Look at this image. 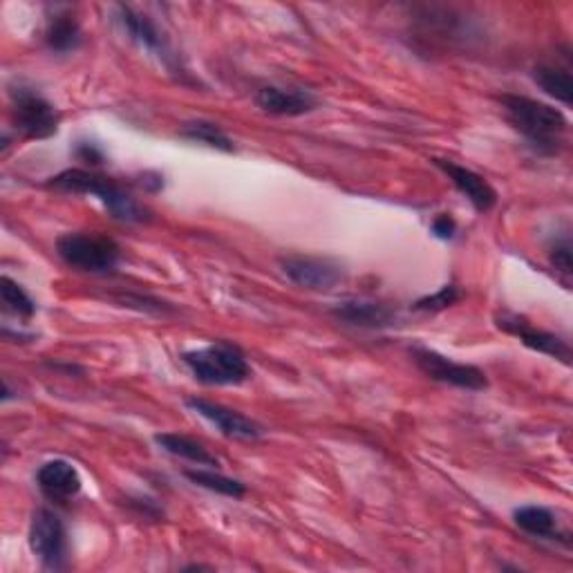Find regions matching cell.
<instances>
[{
    "label": "cell",
    "instance_id": "9a60e30c",
    "mask_svg": "<svg viewBox=\"0 0 573 573\" xmlns=\"http://www.w3.org/2000/svg\"><path fill=\"white\" fill-rule=\"evenodd\" d=\"M256 103L267 112L276 117H300L311 112L318 106V99L300 88H278L267 86L261 88L256 95Z\"/></svg>",
    "mask_w": 573,
    "mask_h": 573
},
{
    "label": "cell",
    "instance_id": "5b68a950",
    "mask_svg": "<svg viewBox=\"0 0 573 573\" xmlns=\"http://www.w3.org/2000/svg\"><path fill=\"white\" fill-rule=\"evenodd\" d=\"M30 549L45 569H66L68 529L52 508H36L30 525Z\"/></svg>",
    "mask_w": 573,
    "mask_h": 573
},
{
    "label": "cell",
    "instance_id": "2e32d148",
    "mask_svg": "<svg viewBox=\"0 0 573 573\" xmlns=\"http://www.w3.org/2000/svg\"><path fill=\"white\" fill-rule=\"evenodd\" d=\"M514 522L527 536L560 542L564 547L571 544V533L560 527L555 514L549 511V508H544V506H522V508H518V511L514 514Z\"/></svg>",
    "mask_w": 573,
    "mask_h": 573
},
{
    "label": "cell",
    "instance_id": "484cf974",
    "mask_svg": "<svg viewBox=\"0 0 573 573\" xmlns=\"http://www.w3.org/2000/svg\"><path fill=\"white\" fill-rule=\"evenodd\" d=\"M432 233L439 238V240H453L455 233H458V224L451 216L441 213L439 218H434L432 222Z\"/></svg>",
    "mask_w": 573,
    "mask_h": 573
},
{
    "label": "cell",
    "instance_id": "52a82bcc",
    "mask_svg": "<svg viewBox=\"0 0 573 573\" xmlns=\"http://www.w3.org/2000/svg\"><path fill=\"white\" fill-rule=\"evenodd\" d=\"M412 361L417 363V367L437 384L443 386H453L460 390H471V393H480L488 386L486 374L475 367V365H466V363H458L449 356H443L434 350H426V348H415L412 350Z\"/></svg>",
    "mask_w": 573,
    "mask_h": 573
},
{
    "label": "cell",
    "instance_id": "4fadbf2b",
    "mask_svg": "<svg viewBox=\"0 0 573 573\" xmlns=\"http://www.w3.org/2000/svg\"><path fill=\"white\" fill-rule=\"evenodd\" d=\"M36 484L38 491L56 504H66L75 499L84 486L79 471L66 460L45 462L36 473Z\"/></svg>",
    "mask_w": 573,
    "mask_h": 573
},
{
    "label": "cell",
    "instance_id": "277c9868",
    "mask_svg": "<svg viewBox=\"0 0 573 573\" xmlns=\"http://www.w3.org/2000/svg\"><path fill=\"white\" fill-rule=\"evenodd\" d=\"M56 253L68 267L86 274H110L121 261L119 244L97 231L63 233L56 240Z\"/></svg>",
    "mask_w": 573,
    "mask_h": 573
},
{
    "label": "cell",
    "instance_id": "e0dca14e",
    "mask_svg": "<svg viewBox=\"0 0 573 573\" xmlns=\"http://www.w3.org/2000/svg\"><path fill=\"white\" fill-rule=\"evenodd\" d=\"M81 41H84L81 25L70 10H56L49 16L47 30H45V43L52 52H58V54L77 52L81 47Z\"/></svg>",
    "mask_w": 573,
    "mask_h": 573
},
{
    "label": "cell",
    "instance_id": "ac0fdd59",
    "mask_svg": "<svg viewBox=\"0 0 573 573\" xmlns=\"http://www.w3.org/2000/svg\"><path fill=\"white\" fill-rule=\"evenodd\" d=\"M155 443L164 453H168L173 458L194 462L198 466H211V469L220 466V460L213 453H209V449H205V443L190 439L186 434L159 432V434H155Z\"/></svg>",
    "mask_w": 573,
    "mask_h": 573
},
{
    "label": "cell",
    "instance_id": "d6986e66",
    "mask_svg": "<svg viewBox=\"0 0 573 573\" xmlns=\"http://www.w3.org/2000/svg\"><path fill=\"white\" fill-rule=\"evenodd\" d=\"M533 79L555 101H560L564 106L573 103V81H571L569 68H560V66H551V63H542V66H538L533 70Z\"/></svg>",
    "mask_w": 573,
    "mask_h": 573
},
{
    "label": "cell",
    "instance_id": "cb8c5ba5",
    "mask_svg": "<svg viewBox=\"0 0 573 573\" xmlns=\"http://www.w3.org/2000/svg\"><path fill=\"white\" fill-rule=\"evenodd\" d=\"M549 261L555 267L558 276L562 278L564 285H569V278L573 274V265H571V238L564 235L560 240H555L549 249Z\"/></svg>",
    "mask_w": 573,
    "mask_h": 573
},
{
    "label": "cell",
    "instance_id": "6da1fadb",
    "mask_svg": "<svg viewBox=\"0 0 573 573\" xmlns=\"http://www.w3.org/2000/svg\"><path fill=\"white\" fill-rule=\"evenodd\" d=\"M502 108L506 121L533 146L536 153H560V148L564 146V135L569 131V121L558 108L520 95H504Z\"/></svg>",
    "mask_w": 573,
    "mask_h": 573
},
{
    "label": "cell",
    "instance_id": "8fae6325",
    "mask_svg": "<svg viewBox=\"0 0 573 573\" xmlns=\"http://www.w3.org/2000/svg\"><path fill=\"white\" fill-rule=\"evenodd\" d=\"M432 164L443 170L445 175H449V179L455 184V188L460 190V194L473 205L475 211L480 213H488L495 205H497V194L495 188L486 181V177H482L480 173L466 168V166H460L451 159H439L434 157Z\"/></svg>",
    "mask_w": 573,
    "mask_h": 573
},
{
    "label": "cell",
    "instance_id": "ba28073f",
    "mask_svg": "<svg viewBox=\"0 0 573 573\" xmlns=\"http://www.w3.org/2000/svg\"><path fill=\"white\" fill-rule=\"evenodd\" d=\"M278 265L294 285L311 291H328L337 287L345 274L337 261L318 256H283Z\"/></svg>",
    "mask_w": 573,
    "mask_h": 573
},
{
    "label": "cell",
    "instance_id": "5bb4252c",
    "mask_svg": "<svg viewBox=\"0 0 573 573\" xmlns=\"http://www.w3.org/2000/svg\"><path fill=\"white\" fill-rule=\"evenodd\" d=\"M117 12H119V23L123 25L125 32L131 34V38L135 43H140L142 47H146L148 52H153L155 56H159L170 68L173 66V54H170V47H168L164 34L155 25V21L146 14L135 12L133 8H125V5H119Z\"/></svg>",
    "mask_w": 573,
    "mask_h": 573
},
{
    "label": "cell",
    "instance_id": "8992f818",
    "mask_svg": "<svg viewBox=\"0 0 573 573\" xmlns=\"http://www.w3.org/2000/svg\"><path fill=\"white\" fill-rule=\"evenodd\" d=\"M12 117L16 131L27 140H47L56 135L60 114L58 110L32 88L12 90Z\"/></svg>",
    "mask_w": 573,
    "mask_h": 573
},
{
    "label": "cell",
    "instance_id": "ffe728a7",
    "mask_svg": "<svg viewBox=\"0 0 573 573\" xmlns=\"http://www.w3.org/2000/svg\"><path fill=\"white\" fill-rule=\"evenodd\" d=\"M179 135L184 140H190V142H198V144H205L209 148H216V151H222V153H233L235 146L231 142V137L220 129L218 123L213 121H188L181 125Z\"/></svg>",
    "mask_w": 573,
    "mask_h": 573
},
{
    "label": "cell",
    "instance_id": "7402d4cb",
    "mask_svg": "<svg viewBox=\"0 0 573 573\" xmlns=\"http://www.w3.org/2000/svg\"><path fill=\"white\" fill-rule=\"evenodd\" d=\"M3 287H0V294H3V302H5V309L16 313L19 318H32L34 311H36V302L30 298V294L19 285L14 283L10 276H3V283H0Z\"/></svg>",
    "mask_w": 573,
    "mask_h": 573
},
{
    "label": "cell",
    "instance_id": "3957f363",
    "mask_svg": "<svg viewBox=\"0 0 573 573\" xmlns=\"http://www.w3.org/2000/svg\"><path fill=\"white\" fill-rule=\"evenodd\" d=\"M181 363L205 386H240L251 376L244 352L227 341L184 352Z\"/></svg>",
    "mask_w": 573,
    "mask_h": 573
},
{
    "label": "cell",
    "instance_id": "4316f807",
    "mask_svg": "<svg viewBox=\"0 0 573 573\" xmlns=\"http://www.w3.org/2000/svg\"><path fill=\"white\" fill-rule=\"evenodd\" d=\"M77 157L90 166H97L103 162V153L95 146V144H79L77 148Z\"/></svg>",
    "mask_w": 573,
    "mask_h": 573
},
{
    "label": "cell",
    "instance_id": "603a6c76",
    "mask_svg": "<svg viewBox=\"0 0 573 573\" xmlns=\"http://www.w3.org/2000/svg\"><path fill=\"white\" fill-rule=\"evenodd\" d=\"M460 298H462L460 287H455V285H443L439 291L419 298V300L415 302V309H417V311H441V309L453 307Z\"/></svg>",
    "mask_w": 573,
    "mask_h": 573
},
{
    "label": "cell",
    "instance_id": "d4e9b609",
    "mask_svg": "<svg viewBox=\"0 0 573 573\" xmlns=\"http://www.w3.org/2000/svg\"><path fill=\"white\" fill-rule=\"evenodd\" d=\"M125 506H129L131 511H135L140 518H146V520H162L164 518V508L151 497H129V499H125Z\"/></svg>",
    "mask_w": 573,
    "mask_h": 573
},
{
    "label": "cell",
    "instance_id": "7c38bea8",
    "mask_svg": "<svg viewBox=\"0 0 573 573\" xmlns=\"http://www.w3.org/2000/svg\"><path fill=\"white\" fill-rule=\"evenodd\" d=\"M337 321L359 330H386L397 323V311L374 300H345L330 309Z\"/></svg>",
    "mask_w": 573,
    "mask_h": 573
},
{
    "label": "cell",
    "instance_id": "9c48e42d",
    "mask_svg": "<svg viewBox=\"0 0 573 573\" xmlns=\"http://www.w3.org/2000/svg\"><path fill=\"white\" fill-rule=\"evenodd\" d=\"M186 408L194 410L196 415L205 417L207 421H211L224 437L235 439V441H258L265 437V428L253 421L251 417L231 410L222 404L209 401V399H200V397H190L186 399Z\"/></svg>",
    "mask_w": 573,
    "mask_h": 573
},
{
    "label": "cell",
    "instance_id": "7a4b0ae2",
    "mask_svg": "<svg viewBox=\"0 0 573 573\" xmlns=\"http://www.w3.org/2000/svg\"><path fill=\"white\" fill-rule=\"evenodd\" d=\"M45 186L58 190V194L95 196L108 209V213L123 224H142L148 220V211L129 194V190L119 186L112 177H106L95 170L68 168L49 177Z\"/></svg>",
    "mask_w": 573,
    "mask_h": 573
},
{
    "label": "cell",
    "instance_id": "30bf717a",
    "mask_svg": "<svg viewBox=\"0 0 573 573\" xmlns=\"http://www.w3.org/2000/svg\"><path fill=\"white\" fill-rule=\"evenodd\" d=\"M497 328L504 330L506 334H514L516 339H520L533 352L553 356V359L562 361L564 365L571 363V348H569V343L562 337L533 328L527 321V318H522L518 313H502V316H497Z\"/></svg>",
    "mask_w": 573,
    "mask_h": 573
},
{
    "label": "cell",
    "instance_id": "44dd1931",
    "mask_svg": "<svg viewBox=\"0 0 573 573\" xmlns=\"http://www.w3.org/2000/svg\"><path fill=\"white\" fill-rule=\"evenodd\" d=\"M184 477L196 484L200 488H207V491H213L218 495H224V497H233V499H240L246 495V486L240 482V480H233V477H227L222 473H216L213 469H188L184 471Z\"/></svg>",
    "mask_w": 573,
    "mask_h": 573
}]
</instances>
